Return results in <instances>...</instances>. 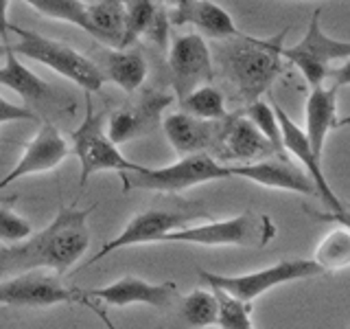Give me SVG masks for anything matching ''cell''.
<instances>
[{"label": "cell", "instance_id": "obj_17", "mask_svg": "<svg viewBox=\"0 0 350 329\" xmlns=\"http://www.w3.org/2000/svg\"><path fill=\"white\" fill-rule=\"evenodd\" d=\"M178 292V285L173 281L149 283L138 277H123L105 288L83 292L85 299L103 301L112 307H129V305H151V307H167Z\"/></svg>", "mask_w": 350, "mask_h": 329}, {"label": "cell", "instance_id": "obj_6", "mask_svg": "<svg viewBox=\"0 0 350 329\" xmlns=\"http://www.w3.org/2000/svg\"><path fill=\"white\" fill-rule=\"evenodd\" d=\"M70 151L79 158V189L88 184L98 171H138L142 164L125 158L120 147L109 138L105 127L103 112H96L92 103V95L85 93V114L72 134H70Z\"/></svg>", "mask_w": 350, "mask_h": 329}, {"label": "cell", "instance_id": "obj_23", "mask_svg": "<svg viewBox=\"0 0 350 329\" xmlns=\"http://www.w3.org/2000/svg\"><path fill=\"white\" fill-rule=\"evenodd\" d=\"M88 36L105 49H120L125 36V0H94L88 3Z\"/></svg>", "mask_w": 350, "mask_h": 329}, {"label": "cell", "instance_id": "obj_25", "mask_svg": "<svg viewBox=\"0 0 350 329\" xmlns=\"http://www.w3.org/2000/svg\"><path fill=\"white\" fill-rule=\"evenodd\" d=\"M178 106H180L182 112L197 117V119H204V121H224L228 117L224 93L217 90V88L211 84H204L200 88H195L193 93H189L184 99H180Z\"/></svg>", "mask_w": 350, "mask_h": 329}, {"label": "cell", "instance_id": "obj_13", "mask_svg": "<svg viewBox=\"0 0 350 329\" xmlns=\"http://www.w3.org/2000/svg\"><path fill=\"white\" fill-rule=\"evenodd\" d=\"M215 158H221L224 164H243L260 158L273 156L276 149L260 134L256 125L243 114H228L219 123V134L215 141ZM280 156V154H278Z\"/></svg>", "mask_w": 350, "mask_h": 329}, {"label": "cell", "instance_id": "obj_19", "mask_svg": "<svg viewBox=\"0 0 350 329\" xmlns=\"http://www.w3.org/2000/svg\"><path fill=\"white\" fill-rule=\"evenodd\" d=\"M219 123L221 121H204L180 110V112L164 117L160 125L164 127L171 147L180 156H191V154H202L215 147Z\"/></svg>", "mask_w": 350, "mask_h": 329}, {"label": "cell", "instance_id": "obj_33", "mask_svg": "<svg viewBox=\"0 0 350 329\" xmlns=\"http://www.w3.org/2000/svg\"><path fill=\"white\" fill-rule=\"evenodd\" d=\"M306 213H309L313 219H317V222H328V224H335V226H342L346 230H350V206L342 204V208L339 211H309L306 208Z\"/></svg>", "mask_w": 350, "mask_h": 329}, {"label": "cell", "instance_id": "obj_9", "mask_svg": "<svg viewBox=\"0 0 350 329\" xmlns=\"http://www.w3.org/2000/svg\"><path fill=\"white\" fill-rule=\"evenodd\" d=\"M83 292L68 288L62 274L51 270H27L0 281V305L7 307H53L81 303Z\"/></svg>", "mask_w": 350, "mask_h": 329}, {"label": "cell", "instance_id": "obj_18", "mask_svg": "<svg viewBox=\"0 0 350 329\" xmlns=\"http://www.w3.org/2000/svg\"><path fill=\"white\" fill-rule=\"evenodd\" d=\"M169 20L175 27L191 25L195 33L211 40H234L243 36L234 18L215 0H191L182 7L169 9Z\"/></svg>", "mask_w": 350, "mask_h": 329}, {"label": "cell", "instance_id": "obj_20", "mask_svg": "<svg viewBox=\"0 0 350 329\" xmlns=\"http://www.w3.org/2000/svg\"><path fill=\"white\" fill-rule=\"evenodd\" d=\"M0 86L16 93L31 110L40 106H53L57 101V90L33 73L11 49H7L3 64H0Z\"/></svg>", "mask_w": 350, "mask_h": 329}, {"label": "cell", "instance_id": "obj_14", "mask_svg": "<svg viewBox=\"0 0 350 329\" xmlns=\"http://www.w3.org/2000/svg\"><path fill=\"white\" fill-rule=\"evenodd\" d=\"M230 173L245 178L250 182H256L265 189H278V191H291L300 195H317L315 182L298 162H293L289 156H273L260 158L254 162L243 164H228Z\"/></svg>", "mask_w": 350, "mask_h": 329}, {"label": "cell", "instance_id": "obj_31", "mask_svg": "<svg viewBox=\"0 0 350 329\" xmlns=\"http://www.w3.org/2000/svg\"><path fill=\"white\" fill-rule=\"evenodd\" d=\"M33 235V226L29 219L18 215L14 208L0 206V241L3 244H20Z\"/></svg>", "mask_w": 350, "mask_h": 329}, {"label": "cell", "instance_id": "obj_41", "mask_svg": "<svg viewBox=\"0 0 350 329\" xmlns=\"http://www.w3.org/2000/svg\"><path fill=\"white\" fill-rule=\"evenodd\" d=\"M346 329H350V323H348V327H346Z\"/></svg>", "mask_w": 350, "mask_h": 329}, {"label": "cell", "instance_id": "obj_11", "mask_svg": "<svg viewBox=\"0 0 350 329\" xmlns=\"http://www.w3.org/2000/svg\"><path fill=\"white\" fill-rule=\"evenodd\" d=\"M200 217H208L204 211H180V208H169V211H162V208H153V211H142L136 217H131L127 226L120 230V233L109 239L107 244L96 252L90 259V263L101 261L107 257L109 252L127 248V246H138V244H153V241H160L171 230H178L182 226H189L191 222Z\"/></svg>", "mask_w": 350, "mask_h": 329}, {"label": "cell", "instance_id": "obj_40", "mask_svg": "<svg viewBox=\"0 0 350 329\" xmlns=\"http://www.w3.org/2000/svg\"><path fill=\"white\" fill-rule=\"evenodd\" d=\"M5 279V272H3V268H0V281H3Z\"/></svg>", "mask_w": 350, "mask_h": 329}, {"label": "cell", "instance_id": "obj_30", "mask_svg": "<svg viewBox=\"0 0 350 329\" xmlns=\"http://www.w3.org/2000/svg\"><path fill=\"white\" fill-rule=\"evenodd\" d=\"M241 114H243L245 119H250L252 123L256 125V130L260 132V134L269 141V145L276 149V154H280V156H287V151H284V147H282L280 123H278L276 110H273L271 103L258 99V101H254V103H247Z\"/></svg>", "mask_w": 350, "mask_h": 329}, {"label": "cell", "instance_id": "obj_36", "mask_svg": "<svg viewBox=\"0 0 350 329\" xmlns=\"http://www.w3.org/2000/svg\"><path fill=\"white\" fill-rule=\"evenodd\" d=\"M81 303H83V305H88V307H90V310H92V312H94V314L98 316V321H101V323H103V325H105L107 329H118V327H116V325L112 323V318H109V316L105 314V310H98V307H96V305H94V303H92L90 299H85V296H83V299H81Z\"/></svg>", "mask_w": 350, "mask_h": 329}, {"label": "cell", "instance_id": "obj_35", "mask_svg": "<svg viewBox=\"0 0 350 329\" xmlns=\"http://www.w3.org/2000/svg\"><path fill=\"white\" fill-rule=\"evenodd\" d=\"M9 5H11V0H0V40H3L5 44H11L9 42V36H11Z\"/></svg>", "mask_w": 350, "mask_h": 329}, {"label": "cell", "instance_id": "obj_34", "mask_svg": "<svg viewBox=\"0 0 350 329\" xmlns=\"http://www.w3.org/2000/svg\"><path fill=\"white\" fill-rule=\"evenodd\" d=\"M326 86L335 88V90H342V88L350 86V58L344 60L339 66H333V69L328 71Z\"/></svg>", "mask_w": 350, "mask_h": 329}, {"label": "cell", "instance_id": "obj_15", "mask_svg": "<svg viewBox=\"0 0 350 329\" xmlns=\"http://www.w3.org/2000/svg\"><path fill=\"white\" fill-rule=\"evenodd\" d=\"M68 154H70V145L64 138L59 127L51 123V121H40L36 136L27 143L25 154L16 162V167L0 180V189H5V186L20 178H27V175L53 171L57 164H62L68 158Z\"/></svg>", "mask_w": 350, "mask_h": 329}, {"label": "cell", "instance_id": "obj_2", "mask_svg": "<svg viewBox=\"0 0 350 329\" xmlns=\"http://www.w3.org/2000/svg\"><path fill=\"white\" fill-rule=\"evenodd\" d=\"M287 31L289 29H284L269 40H260L243 33L241 38L230 40V44L224 49L219 62H221L226 77L234 84L241 101L245 106L262 99V95H267L273 82L280 77V51L284 47L282 42Z\"/></svg>", "mask_w": 350, "mask_h": 329}, {"label": "cell", "instance_id": "obj_38", "mask_svg": "<svg viewBox=\"0 0 350 329\" xmlns=\"http://www.w3.org/2000/svg\"><path fill=\"white\" fill-rule=\"evenodd\" d=\"M335 127H350V117L337 119V125H335Z\"/></svg>", "mask_w": 350, "mask_h": 329}, {"label": "cell", "instance_id": "obj_21", "mask_svg": "<svg viewBox=\"0 0 350 329\" xmlns=\"http://www.w3.org/2000/svg\"><path fill=\"white\" fill-rule=\"evenodd\" d=\"M337 93L331 86L311 88L304 108V134L309 138L315 156L322 158L326 136L337 130Z\"/></svg>", "mask_w": 350, "mask_h": 329}, {"label": "cell", "instance_id": "obj_28", "mask_svg": "<svg viewBox=\"0 0 350 329\" xmlns=\"http://www.w3.org/2000/svg\"><path fill=\"white\" fill-rule=\"evenodd\" d=\"M217 296V327L219 329H256L252 323V303L241 301L221 288H213Z\"/></svg>", "mask_w": 350, "mask_h": 329}, {"label": "cell", "instance_id": "obj_39", "mask_svg": "<svg viewBox=\"0 0 350 329\" xmlns=\"http://www.w3.org/2000/svg\"><path fill=\"white\" fill-rule=\"evenodd\" d=\"M7 49H9V44H5V42H0V60L5 58V53H7Z\"/></svg>", "mask_w": 350, "mask_h": 329}, {"label": "cell", "instance_id": "obj_16", "mask_svg": "<svg viewBox=\"0 0 350 329\" xmlns=\"http://www.w3.org/2000/svg\"><path fill=\"white\" fill-rule=\"evenodd\" d=\"M273 110H276L278 123H280V132H282V147L287 151V156L293 158L300 167L311 175V180L315 182L317 189V197L328 206V211H339L342 208V200L335 195L333 186L328 184L324 169H322V158L315 156V151L311 147L309 138H306L304 130L295 123V121L284 112V110L278 103H271Z\"/></svg>", "mask_w": 350, "mask_h": 329}, {"label": "cell", "instance_id": "obj_22", "mask_svg": "<svg viewBox=\"0 0 350 329\" xmlns=\"http://www.w3.org/2000/svg\"><path fill=\"white\" fill-rule=\"evenodd\" d=\"M105 82L116 84L120 90L127 95H134L142 84L147 82L149 62L145 53L127 47V49H107L103 62L98 64Z\"/></svg>", "mask_w": 350, "mask_h": 329}, {"label": "cell", "instance_id": "obj_7", "mask_svg": "<svg viewBox=\"0 0 350 329\" xmlns=\"http://www.w3.org/2000/svg\"><path fill=\"white\" fill-rule=\"evenodd\" d=\"M322 9H315V14L309 20L304 38L295 42L293 47H282L280 55L300 71L309 88H317L326 84L328 71L337 62L350 58V42L337 40L322 29Z\"/></svg>", "mask_w": 350, "mask_h": 329}, {"label": "cell", "instance_id": "obj_12", "mask_svg": "<svg viewBox=\"0 0 350 329\" xmlns=\"http://www.w3.org/2000/svg\"><path fill=\"white\" fill-rule=\"evenodd\" d=\"M175 101L173 93L164 90H149L136 99V103L123 106L109 117L105 123L107 134L116 145H125L129 141H136L151 134L162 123V114L169 103Z\"/></svg>", "mask_w": 350, "mask_h": 329}, {"label": "cell", "instance_id": "obj_1", "mask_svg": "<svg viewBox=\"0 0 350 329\" xmlns=\"http://www.w3.org/2000/svg\"><path fill=\"white\" fill-rule=\"evenodd\" d=\"M92 208H77L75 204L62 206L42 233L31 235L18 246L0 248V268L5 279L27 270L68 272L90 248L88 217Z\"/></svg>", "mask_w": 350, "mask_h": 329}, {"label": "cell", "instance_id": "obj_3", "mask_svg": "<svg viewBox=\"0 0 350 329\" xmlns=\"http://www.w3.org/2000/svg\"><path fill=\"white\" fill-rule=\"evenodd\" d=\"M11 33L18 36L16 44H9V49L14 51L18 58H25L31 62H38L46 69L62 75L64 80H68L77 88H81L83 93H98L105 84V77L98 69V64L90 60L88 55L79 53L77 49L68 47L59 40H53L42 36L38 31H29L11 25Z\"/></svg>", "mask_w": 350, "mask_h": 329}, {"label": "cell", "instance_id": "obj_32", "mask_svg": "<svg viewBox=\"0 0 350 329\" xmlns=\"http://www.w3.org/2000/svg\"><path fill=\"white\" fill-rule=\"evenodd\" d=\"M20 121H36V123H40L38 114L33 112L31 108L11 103V101H7L3 95H0V125H5V123H20Z\"/></svg>", "mask_w": 350, "mask_h": 329}, {"label": "cell", "instance_id": "obj_4", "mask_svg": "<svg viewBox=\"0 0 350 329\" xmlns=\"http://www.w3.org/2000/svg\"><path fill=\"white\" fill-rule=\"evenodd\" d=\"M232 178L230 167L217 160L211 151L180 156L178 162L167 167H145L138 171L120 173V189L129 191H151V193H182L193 186L208 184L215 180Z\"/></svg>", "mask_w": 350, "mask_h": 329}, {"label": "cell", "instance_id": "obj_26", "mask_svg": "<svg viewBox=\"0 0 350 329\" xmlns=\"http://www.w3.org/2000/svg\"><path fill=\"white\" fill-rule=\"evenodd\" d=\"M162 5L158 0H125V36L120 49L131 47L138 38H145Z\"/></svg>", "mask_w": 350, "mask_h": 329}, {"label": "cell", "instance_id": "obj_29", "mask_svg": "<svg viewBox=\"0 0 350 329\" xmlns=\"http://www.w3.org/2000/svg\"><path fill=\"white\" fill-rule=\"evenodd\" d=\"M182 318L193 329L217 325V296L211 290H193L182 303Z\"/></svg>", "mask_w": 350, "mask_h": 329}, {"label": "cell", "instance_id": "obj_24", "mask_svg": "<svg viewBox=\"0 0 350 329\" xmlns=\"http://www.w3.org/2000/svg\"><path fill=\"white\" fill-rule=\"evenodd\" d=\"M311 259L324 272H339L350 268V230L342 226L328 230L320 244L315 246Z\"/></svg>", "mask_w": 350, "mask_h": 329}, {"label": "cell", "instance_id": "obj_27", "mask_svg": "<svg viewBox=\"0 0 350 329\" xmlns=\"http://www.w3.org/2000/svg\"><path fill=\"white\" fill-rule=\"evenodd\" d=\"M38 14L59 20L88 33V3L85 0H22Z\"/></svg>", "mask_w": 350, "mask_h": 329}, {"label": "cell", "instance_id": "obj_37", "mask_svg": "<svg viewBox=\"0 0 350 329\" xmlns=\"http://www.w3.org/2000/svg\"><path fill=\"white\" fill-rule=\"evenodd\" d=\"M160 5H164L167 9H175V7H182L186 3H191V0H158Z\"/></svg>", "mask_w": 350, "mask_h": 329}, {"label": "cell", "instance_id": "obj_10", "mask_svg": "<svg viewBox=\"0 0 350 329\" xmlns=\"http://www.w3.org/2000/svg\"><path fill=\"white\" fill-rule=\"evenodd\" d=\"M167 51L169 86L175 101L184 99L195 88L211 84V80L215 77L213 55L206 44V38H202L200 33L193 31L173 38Z\"/></svg>", "mask_w": 350, "mask_h": 329}, {"label": "cell", "instance_id": "obj_8", "mask_svg": "<svg viewBox=\"0 0 350 329\" xmlns=\"http://www.w3.org/2000/svg\"><path fill=\"white\" fill-rule=\"evenodd\" d=\"M320 274H324V270L317 266L313 259H284L262 270L232 274V277H230V274L200 270V279L211 285V288H221L241 301L254 303L258 296L278 288L282 283L313 279V277H320Z\"/></svg>", "mask_w": 350, "mask_h": 329}, {"label": "cell", "instance_id": "obj_5", "mask_svg": "<svg viewBox=\"0 0 350 329\" xmlns=\"http://www.w3.org/2000/svg\"><path fill=\"white\" fill-rule=\"evenodd\" d=\"M276 237V224L269 215L245 211L237 217L211 219L204 224H189L164 235L160 241L171 244H195L206 248L219 246H243V248H262Z\"/></svg>", "mask_w": 350, "mask_h": 329}]
</instances>
